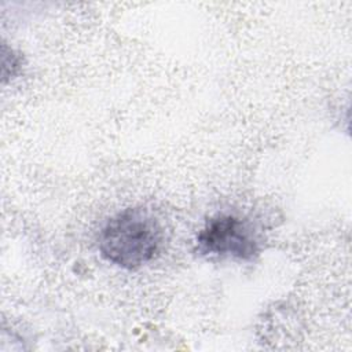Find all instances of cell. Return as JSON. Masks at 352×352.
Here are the masks:
<instances>
[{"label":"cell","mask_w":352,"mask_h":352,"mask_svg":"<svg viewBox=\"0 0 352 352\" xmlns=\"http://www.w3.org/2000/svg\"><path fill=\"white\" fill-rule=\"evenodd\" d=\"M162 243L164 228L160 220L142 206L128 208L111 216L98 238L102 257L125 270H136L154 260Z\"/></svg>","instance_id":"6da1fadb"},{"label":"cell","mask_w":352,"mask_h":352,"mask_svg":"<svg viewBox=\"0 0 352 352\" xmlns=\"http://www.w3.org/2000/svg\"><path fill=\"white\" fill-rule=\"evenodd\" d=\"M197 250L204 256L253 260L260 252V239L253 224L232 213L212 216L197 234Z\"/></svg>","instance_id":"7a4b0ae2"},{"label":"cell","mask_w":352,"mask_h":352,"mask_svg":"<svg viewBox=\"0 0 352 352\" xmlns=\"http://www.w3.org/2000/svg\"><path fill=\"white\" fill-rule=\"evenodd\" d=\"M21 67V58L12 50L7 52V48L3 47V78L14 77Z\"/></svg>","instance_id":"3957f363"}]
</instances>
